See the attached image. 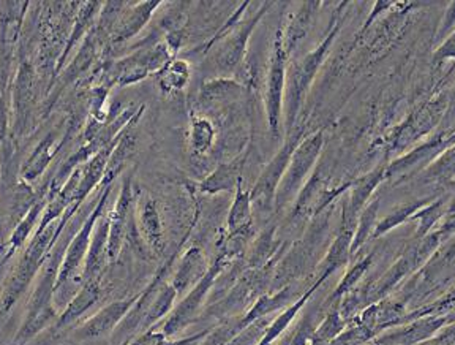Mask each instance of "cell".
Listing matches in <instances>:
<instances>
[{
	"label": "cell",
	"mask_w": 455,
	"mask_h": 345,
	"mask_svg": "<svg viewBox=\"0 0 455 345\" xmlns=\"http://www.w3.org/2000/svg\"><path fill=\"white\" fill-rule=\"evenodd\" d=\"M253 221V213H251V197L247 192H243L241 186H237L235 202L228 216V230L231 235L241 233L250 229Z\"/></svg>",
	"instance_id": "obj_13"
},
{
	"label": "cell",
	"mask_w": 455,
	"mask_h": 345,
	"mask_svg": "<svg viewBox=\"0 0 455 345\" xmlns=\"http://www.w3.org/2000/svg\"><path fill=\"white\" fill-rule=\"evenodd\" d=\"M424 205H426L424 202L410 203V205H403V206H398V208L394 209L389 216L384 217L383 221L378 223L373 237L384 235L386 231H389L394 227L400 225V223L405 222L410 217L414 216Z\"/></svg>",
	"instance_id": "obj_18"
},
{
	"label": "cell",
	"mask_w": 455,
	"mask_h": 345,
	"mask_svg": "<svg viewBox=\"0 0 455 345\" xmlns=\"http://www.w3.org/2000/svg\"><path fill=\"white\" fill-rule=\"evenodd\" d=\"M132 206V190L130 184H125L122 189L119 202L114 208L113 214L109 217V235H108V257L109 260L117 259L121 252L122 239L127 230L128 211Z\"/></svg>",
	"instance_id": "obj_10"
},
{
	"label": "cell",
	"mask_w": 455,
	"mask_h": 345,
	"mask_svg": "<svg viewBox=\"0 0 455 345\" xmlns=\"http://www.w3.org/2000/svg\"><path fill=\"white\" fill-rule=\"evenodd\" d=\"M427 178L446 182L455 176V146L444 152L436 162L427 168Z\"/></svg>",
	"instance_id": "obj_19"
},
{
	"label": "cell",
	"mask_w": 455,
	"mask_h": 345,
	"mask_svg": "<svg viewBox=\"0 0 455 345\" xmlns=\"http://www.w3.org/2000/svg\"><path fill=\"white\" fill-rule=\"evenodd\" d=\"M323 146V137L321 133H316L313 137L307 138L306 141L299 144L298 148L292 152L290 165L284 172L282 186L278 188L277 198L278 205H283L288 202V198L291 194L296 192V189L302 184V181L307 176V172H310L315 160L318 157Z\"/></svg>",
	"instance_id": "obj_1"
},
{
	"label": "cell",
	"mask_w": 455,
	"mask_h": 345,
	"mask_svg": "<svg viewBox=\"0 0 455 345\" xmlns=\"http://www.w3.org/2000/svg\"><path fill=\"white\" fill-rule=\"evenodd\" d=\"M241 172L242 164L239 160L220 165L206 181H203L201 190L206 194H219L223 190H229L239 186Z\"/></svg>",
	"instance_id": "obj_12"
},
{
	"label": "cell",
	"mask_w": 455,
	"mask_h": 345,
	"mask_svg": "<svg viewBox=\"0 0 455 345\" xmlns=\"http://www.w3.org/2000/svg\"><path fill=\"white\" fill-rule=\"evenodd\" d=\"M370 263H371V257H367V259L363 260V261L355 263V267L351 268L348 273H347V276L341 279L340 285L337 287V290H335L332 296H331V301L340 300L341 296L347 295L349 290H353L355 284L363 277V273L369 269Z\"/></svg>",
	"instance_id": "obj_23"
},
{
	"label": "cell",
	"mask_w": 455,
	"mask_h": 345,
	"mask_svg": "<svg viewBox=\"0 0 455 345\" xmlns=\"http://www.w3.org/2000/svg\"><path fill=\"white\" fill-rule=\"evenodd\" d=\"M204 276H206L204 255L198 249H192L185 253L184 260H182L178 274L172 282V287L176 288L178 293H180L188 285L196 284L199 279H203Z\"/></svg>",
	"instance_id": "obj_11"
},
{
	"label": "cell",
	"mask_w": 455,
	"mask_h": 345,
	"mask_svg": "<svg viewBox=\"0 0 455 345\" xmlns=\"http://www.w3.org/2000/svg\"><path fill=\"white\" fill-rule=\"evenodd\" d=\"M219 271H220L219 265L213 267L212 269L203 277V281L198 282V285L193 290L192 295H188V298L184 300L182 304L179 306L178 310L174 312V316L171 317L170 322L164 325V334L166 338L171 336V334H174L176 331L180 330L182 326L188 324L190 317L193 316L195 310L198 309L199 301L203 300V296L206 295L207 288L211 287L213 277L219 274Z\"/></svg>",
	"instance_id": "obj_9"
},
{
	"label": "cell",
	"mask_w": 455,
	"mask_h": 345,
	"mask_svg": "<svg viewBox=\"0 0 455 345\" xmlns=\"http://www.w3.org/2000/svg\"><path fill=\"white\" fill-rule=\"evenodd\" d=\"M455 230V202L452 203V206L448 211V216H446V221H444V225H443V229H441L438 233H444V231H452Z\"/></svg>",
	"instance_id": "obj_29"
},
{
	"label": "cell",
	"mask_w": 455,
	"mask_h": 345,
	"mask_svg": "<svg viewBox=\"0 0 455 345\" xmlns=\"http://www.w3.org/2000/svg\"><path fill=\"white\" fill-rule=\"evenodd\" d=\"M176 293H178L176 288L172 287V285H166V287L158 293L156 301L152 302L149 308H148V310H146L144 324L152 325L156 320H158V318H162V317L171 309Z\"/></svg>",
	"instance_id": "obj_20"
},
{
	"label": "cell",
	"mask_w": 455,
	"mask_h": 345,
	"mask_svg": "<svg viewBox=\"0 0 455 345\" xmlns=\"http://www.w3.org/2000/svg\"><path fill=\"white\" fill-rule=\"evenodd\" d=\"M343 330H345V318L341 316L340 310L332 309L327 314L320 328H316L315 333H313V339L310 345L327 344V342H331L332 339L337 338Z\"/></svg>",
	"instance_id": "obj_17"
},
{
	"label": "cell",
	"mask_w": 455,
	"mask_h": 345,
	"mask_svg": "<svg viewBox=\"0 0 455 345\" xmlns=\"http://www.w3.org/2000/svg\"><path fill=\"white\" fill-rule=\"evenodd\" d=\"M290 296H291V292H290V290H283L282 293H278L277 296H272V298H270V296H266V298H263L261 301L256 304L249 316L245 317V320H243V326H247V325L251 324V322H255V320H258L259 317L266 316V314H269L272 310L282 308V306H284L286 301L290 300Z\"/></svg>",
	"instance_id": "obj_22"
},
{
	"label": "cell",
	"mask_w": 455,
	"mask_h": 345,
	"mask_svg": "<svg viewBox=\"0 0 455 345\" xmlns=\"http://www.w3.org/2000/svg\"><path fill=\"white\" fill-rule=\"evenodd\" d=\"M192 148L195 152H206L212 141L213 132L211 124L203 119L193 121Z\"/></svg>",
	"instance_id": "obj_25"
},
{
	"label": "cell",
	"mask_w": 455,
	"mask_h": 345,
	"mask_svg": "<svg viewBox=\"0 0 455 345\" xmlns=\"http://www.w3.org/2000/svg\"><path fill=\"white\" fill-rule=\"evenodd\" d=\"M378 206H379V200H375V202L370 203L367 208L363 209L361 222H359V227L355 230L353 243H351V253H355L365 243V239L369 237L370 233L373 230V223H375L378 214Z\"/></svg>",
	"instance_id": "obj_21"
},
{
	"label": "cell",
	"mask_w": 455,
	"mask_h": 345,
	"mask_svg": "<svg viewBox=\"0 0 455 345\" xmlns=\"http://www.w3.org/2000/svg\"><path fill=\"white\" fill-rule=\"evenodd\" d=\"M424 345H455V324L449 325L446 330L436 334V338L428 339Z\"/></svg>",
	"instance_id": "obj_27"
},
{
	"label": "cell",
	"mask_w": 455,
	"mask_h": 345,
	"mask_svg": "<svg viewBox=\"0 0 455 345\" xmlns=\"http://www.w3.org/2000/svg\"><path fill=\"white\" fill-rule=\"evenodd\" d=\"M108 194H109V190H107V192L103 194V198H101V202H100L97 209L93 211L92 216L87 219V222L84 223V227L79 230L76 237L71 241L70 247H68L67 255H65L64 263H62L60 271H59V276H57L56 287L64 285L65 282L71 279V277L76 274V269L81 267V263H83V260H84L85 253H87L89 247H91V235H92L93 225L97 222L100 213L103 211V206H105V202H107Z\"/></svg>",
	"instance_id": "obj_4"
},
{
	"label": "cell",
	"mask_w": 455,
	"mask_h": 345,
	"mask_svg": "<svg viewBox=\"0 0 455 345\" xmlns=\"http://www.w3.org/2000/svg\"><path fill=\"white\" fill-rule=\"evenodd\" d=\"M136 300H138V296H133V298H128V300L113 302V304L107 306L105 309L100 310L97 316H93L91 320H87L79 328V338H99V336H103V334L109 333L116 325L121 322L124 317L127 316L130 309H132V306L135 304Z\"/></svg>",
	"instance_id": "obj_8"
},
{
	"label": "cell",
	"mask_w": 455,
	"mask_h": 345,
	"mask_svg": "<svg viewBox=\"0 0 455 345\" xmlns=\"http://www.w3.org/2000/svg\"><path fill=\"white\" fill-rule=\"evenodd\" d=\"M284 56L282 42H275V48L272 52L270 60L269 76H267V92H266V108L269 117L270 129L277 133L278 121H280V111H282V97H283L284 86Z\"/></svg>",
	"instance_id": "obj_5"
},
{
	"label": "cell",
	"mask_w": 455,
	"mask_h": 345,
	"mask_svg": "<svg viewBox=\"0 0 455 345\" xmlns=\"http://www.w3.org/2000/svg\"><path fill=\"white\" fill-rule=\"evenodd\" d=\"M435 56H436V60L438 59L455 58V32L449 36L448 42L443 44L440 50L436 51Z\"/></svg>",
	"instance_id": "obj_28"
},
{
	"label": "cell",
	"mask_w": 455,
	"mask_h": 345,
	"mask_svg": "<svg viewBox=\"0 0 455 345\" xmlns=\"http://www.w3.org/2000/svg\"><path fill=\"white\" fill-rule=\"evenodd\" d=\"M443 216V202H436L432 205V206H428V208H424L422 211H418L416 214H414V219H420L419 221V229H418V237H426L427 231L430 230L432 227H434L435 223L438 219H441Z\"/></svg>",
	"instance_id": "obj_26"
},
{
	"label": "cell",
	"mask_w": 455,
	"mask_h": 345,
	"mask_svg": "<svg viewBox=\"0 0 455 345\" xmlns=\"http://www.w3.org/2000/svg\"><path fill=\"white\" fill-rule=\"evenodd\" d=\"M296 148L298 146L294 144V141L284 144L283 149L278 152L269 165L266 166L263 174L259 176V180L256 182L253 192L250 194V197H251V206L256 205V208L270 209L272 202L277 197V188L278 184H280V180H282V176H284L286 168L290 165L292 152H294Z\"/></svg>",
	"instance_id": "obj_3"
},
{
	"label": "cell",
	"mask_w": 455,
	"mask_h": 345,
	"mask_svg": "<svg viewBox=\"0 0 455 345\" xmlns=\"http://www.w3.org/2000/svg\"><path fill=\"white\" fill-rule=\"evenodd\" d=\"M384 176H386V172L383 168H378L377 172H370L367 176H363V180L355 182L353 194H351V202H349L348 209H347L349 221H353L361 213V209L365 206L370 195L373 194V190L377 189Z\"/></svg>",
	"instance_id": "obj_15"
},
{
	"label": "cell",
	"mask_w": 455,
	"mask_h": 345,
	"mask_svg": "<svg viewBox=\"0 0 455 345\" xmlns=\"http://www.w3.org/2000/svg\"><path fill=\"white\" fill-rule=\"evenodd\" d=\"M99 282H84V287L81 288L79 295L70 302V306L65 309L64 316L60 317L59 326H64L76 320L81 314L92 306L99 300Z\"/></svg>",
	"instance_id": "obj_16"
},
{
	"label": "cell",
	"mask_w": 455,
	"mask_h": 345,
	"mask_svg": "<svg viewBox=\"0 0 455 345\" xmlns=\"http://www.w3.org/2000/svg\"><path fill=\"white\" fill-rule=\"evenodd\" d=\"M335 34H337V29L332 30V34L327 36L318 50L313 51L312 54L307 56L306 60L300 64V67L294 73V78H292L291 86H290V121H292V117L296 115L299 103H300V97L306 92L308 84L312 83L313 75L318 70L321 60L326 54L327 48L331 46L332 40H334Z\"/></svg>",
	"instance_id": "obj_6"
},
{
	"label": "cell",
	"mask_w": 455,
	"mask_h": 345,
	"mask_svg": "<svg viewBox=\"0 0 455 345\" xmlns=\"http://www.w3.org/2000/svg\"><path fill=\"white\" fill-rule=\"evenodd\" d=\"M56 268L50 267L43 276L42 282L36 287L34 300L30 302V309L26 322L22 325L21 331L14 339L16 344H24L28 339L34 338L38 331L43 330L51 317H54V310L51 308V295L56 287Z\"/></svg>",
	"instance_id": "obj_2"
},
{
	"label": "cell",
	"mask_w": 455,
	"mask_h": 345,
	"mask_svg": "<svg viewBox=\"0 0 455 345\" xmlns=\"http://www.w3.org/2000/svg\"><path fill=\"white\" fill-rule=\"evenodd\" d=\"M446 320H448L446 317L419 318L403 330L381 336L375 341V345H420L428 339L434 338L435 333L441 330V326L446 324Z\"/></svg>",
	"instance_id": "obj_7"
},
{
	"label": "cell",
	"mask_w": 455,
	"mask_h": 345,
	"mask_svg": "<svg viewBox=\"0 0 455 345\" xmlns=\"http://www.w3.org/2000/svg\"><path fill=\"white\" fill-rule=\"evenodd\" d=\"M140 222H141V230L144 237L148 239L150 247H154L156 252L164 249V230H162V222L156 211L154 200H146L141 205V213H140Z\"/></svg>",
	"instance_id": "obj_14"
},
{
	"label": "cell",
	"mask_w": 455,
	"mask_h": 345,
	"mask_svg": "<svg viewBox=\"0 0 455 345\" xmlns=\"http://www.w3.org/2000/svg\"><path fill=\"white\" fill-rule=\"evenodd\" d=\"M375 338V334L365 328L363 324L355 325L353 328L341 331L337 338L324 345H361L369 342L370 339Z\"/></svg>",
	"instance_id": "obj_24"
}]
</instances>
